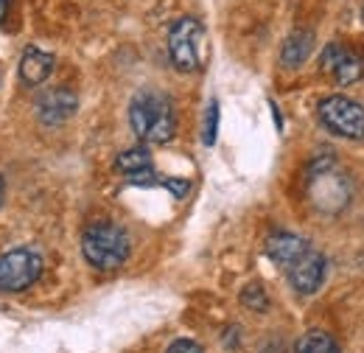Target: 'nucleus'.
Listing matches in <instances>:
<instances>
[{
	"label": "nucleus",
	"mask_w": 364,
	"mask_h": 353,
	"mask_svg": "<svg viewBox=\"0 0 364 353\" xmlns=\"http://www.w3.org/2000/svg\"><path fill=\"white\" fill-rule=\"evenodd\" d=\"M129 124L146 143H168L177 132V112L171 98L157 90H140L129 104Z\"/></svg>",
	"instance_id": "nucleus-1"
},
{
	"label": "nucleus",
	"mask_w": 364,
	"mask_h": 353,
	"mask_svg": "<svg viewBox=\"0 0 364 353\" xmlns=\"http://www.w3.org/2000/svg\"><path fill=\"white\" fill-rule=\"evenodd\" d=\"M129 250H132L129 233L115 221H95L82 236V253L87 264L101 272H112L127 264Z\"/></svg>",
	"instance_id": "nucleus-2"
},
{
	"label": "nucleus",
	"mask_w": 364,
	"mask_h": 353,
	"mask_svg": "<svg viewBox=\"0 0 364 353\" xmlns=\"http://www.w3.org/2000/svg\"><path fill=\"white\" fill-rule=\"evenodd\" d=\"M168 56H171L174 68L182 73L202 70V65L208 59V37H205V28L199 20L182 17L168 28Z\"/></svg>",
	"instance_id": "nucleus-3"
},
{
	"label": "nucleus",
	"mask_w": 364,
	"mask_h": 353,
	"mask_svg": "<svg viewBox=\"0 0 364 353\" xmlns=\"http://www.w3.org/2000/svg\"><path fill=\"white\" fill-rule=\"evenodd\" d=\"M309 194H311V199H314V205H317L319 211L336 214L350 199V182H348V176L336 169V163L331 157H325V160H317L311 166Z\"/></svg>",
	"instance_id": "nucleus-4"
},
{
	"label": "nucleus",
	"mask_w": 364,
	"mask_h": 353,
	"mask_svg": "<svg viewBox=\"0 0 364 353\" xmlns=\"http://www.w3.org/2000/svg\"><path fill=\"white\" fill-rule=\"evenodd\" d=\"M319 124L336 137L362 140L364 137V107L348 95H328L317 107Z\"/></svg>",
	"instance_id": "nucleus-5"
},
{
	"label": "nucleus",
	"mask_w": 364,
	"mask_h": 353,
	"mask_svg": "<svg viewBox=\"0 0 364 353\" xmlns=\"http://www.w3.org/2000/svg\"><path fill=\"white\" fill-rule=\"evenodd\" d=\"M43 275V255L31 247H17L0 255V292H26Z\"/></svg>",
	"instance_id": "nucleus-6"
},
{
	"label": "nucleus",
	"mask_w": 364,
	"mask_h": 353,
	"mask_svg": "<svg viewBox=\"0 0 364 353\" xmlns=\"http://www.w3.org/2000/svg\"><path fill=\"white\" fill-rule=\"evenodd\" d=\"M319 68H322V73L333 76L339 85H356L364 76V59L356 51L339 43L325 45V51L319 56Z\"/></svg>",
	"instance_id": "nucleus-7"
},
{
	"label": "nucleus",
	"mask_w": 364,
	"mask_h": 353,
	"mask_svg": "<svg viewBox=\"0 0 364 353\" xmlns=\"http://www.w3.org/2000/svg\"><path fill=\"white\" fill-rule=\"evenodd\" d=\"M286 275H289V283H291L294 292L314 295L322 286V280H325V258H322V253L309 247L294 264L286 266Z\"/></svg>",
	"instance_id": "nucleus-8"
},
{
	"label": "nucleus",
	"mask_w": 364,
	"mask_h": 353,
	"mask_svg": "<svg viewBox=\"0 0 364 353\" xmlns=\"http://www.w3.org/2000/svg\"><path fill=\"white\" fill-rule=\"evenodd\" d=\"M79 107V98L70 88H53L46 90L40 98H37V118L40 124L46 127H62L65 121L73 118Z\"/></svg>",
	"instance_id": "nucleus-9"
},
{
	"label": "nucleus",
	"mask_w": 364,
	"mask_h": 353,
	"mask_svg": "<svg viewBox=\"0 0 364 353\" xmlns=\"http://www.w3.org/2000/svg\"><path fill=\"white\" fill-rule=\"evenodd\" d=\"M309 247H311V244H309L306 238H300V236H291V233H274V236H269V241H267V255H269L277 266L286 269L289 264H294Z\"/></svg>",
	"instance_id": "nucleus-10"
},
{
	"label": "nucleus",
	"mask_w": 364,
	"mask_h": 353,
	"mask_svg": "<svg viewBox=\"0 0 364 353\" xmlns=\"http://www.w3.org/2000/svg\"><path fill=\"white\" fill-rule=\"evenodd\" d=\"M53 65H56L53 56L46 53L43 48H28L23 53V59H20V79L26 85L37 88V85H43L48 76L53 73Z\"/></svg>",
	"instance_id": "nucleus-11"
},
{
	"label": "nucleus",
	"mask_w": 364,
	"mask_h": 353,
	"mask_svg": "<svg viewBox=\"0 0 364 353\" xmlns=\"http://www.w3.org/2000/svg\"><path fill=\"white\" fill-rule=\"evenodd\" d=\"M314 51V34L311 31H294L286 37V43L280 48V62L283 68H300Z\"/></svg>",
	"instance_id": "nucleus-12"
},
{
	"label": "nucleus",
	"mask_w": 364,
	"mask_h": 353,
	"mask_svg": "<svg viewBox=\"0 0 364 353\" xmlns=\"http://www.w3.org/2000/svg\"><path fill=\"white\" fill-rule=\"evenodd\" d=\"M294 353H339V345H336V339H333L331 334H325V331H309V334L300 337Z\"/></svg>",
	"instance_id": "nucleus-13"
},
{
	"label": "nucleus",
	"mask_w": 364,
	"mask_h": 353,
	"mask_svg": "<svg viewBox=\"0 0 364 353\" xmlns=\"http://www.w3.org/2000/svg\"><path fill=\"white\" fill-rule=\"evenodd\" d=\"M115 166H118V172H124V174H137V172L151 169V154H149V149L135 146V149H127L124 154H118Z\"/></svg>",
	"instance_id": "nucleus-14"
},
{
	"label": "nucleus",
	"mask_w": 364,
	"mask_h": 353,
	"mask_svg": "<svg viewBox=\"0 0 364 353\" xmlns=\"http://www.w3.org/2000/svg\"><path fill=\"white\" fill-rule=\"evenodd\" d=\"M241 303L247 306V309L252 311H267V306H269V300H267V292L261 289V286H247L244 289V295H241Z\"/></svg>",
	"instance_id": "nucleus-15"
},
{
	"label": "nucleus",
	"mask_w": 364,
	"mask_h": 353,
	"mask_svg": "<svg viewBox=\"0 0 364 353\" xmlns=\"http://www.w3.org/2000/svg\"><path fill=\"white\" fill-rule=\"evenodd\" d=\"M216 132H219V104L210 101L208 115H205V143H208V146L216 143Z\"/></svg>",
	"instance_id": "nucleus-16"
},
{
	"label": "nucleus",
	"mask_w": 364,
	"mask_h": 353,
	"mask_svg": "<svg viewBox=\"0 0 364 353\" xmlns=\"http://www.w3.org/2000/svg\"><path fill=\"white\" fill-rule=\"evenodd\" d=\"M160 185H166L174 196H185V194H188V188H191V185H188V179H180V176H166V179H160Z\"/></svg>",
	"instance_id": "nucleus-17"
},
{
	"label": "nucleus",
	"mask_w": 364,
	"mask_h": 353,
	"mask_svg": "<svg viewBox=\"0 0 364 353\" xmlns=\"http://www.w3.org/2000/svg\"><path fill=\"white\" fill-rule=\"evenodd\" d=\"M166 353H205V351H202V345L193 342V339H177V342L168 345Z\"/></svg>",
	"instance_id": "nucleus-18"
},
{
	"label": "nucleus",
	"mask_w": 364,
	"mask_h": 353,
	"mask_svg": "<svg viewBox=\"0 0 364 353\" xmlns=\"http://www.w3.org/2000/svg\"><path fill=\"white\" fill-rule=\"evenodd\" d=\"M9 11H11V0H0V26H6Z\"/></svg>",
	"instance_id": "nucleus-19"
},
{
	"label": "nucleus",
	"mask_w": 364,
	"mask_h": 353,
	"mask_svg": "<svg viewBox=\"0 0 364 353\" xmlns=\"http://www.w3.org/2000/svg\"><path fill=\"white\" fill-rule=\"evenodd\" d=\"M3 196H6V182H3V176H0V205H3Z\"/></svg>",
	"instance_id": "nucleus-20"
},
{
	"label": "nucleus",
	"mask_w": 364,
	"mask_h": 353,
	"mask_svg": "<svg viewBox=\"0 0 364 353\" xmlns=\"http://www.w3.org/2000/svg\"><path fill=\"white\" fill-rule=\"evenodd\" d=\"M362 20H364V9H362Z\"/></svg>",
	"instance_id": "nucleus-21"
}]
</instances>
